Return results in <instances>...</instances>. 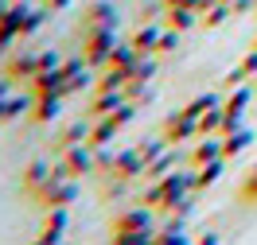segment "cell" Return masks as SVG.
Returning <instances> with one entry per match:
<instances>
[{
	"label": "cell",
	"instance_id": "6da1fadb",
	"mask_svg": "<svg viewBox=\"0 0 257 245\" xmlns=\"http://www.w3.org/2000/svg\"><path fill=\"white\" fill-rule=\"evenodd\" d=\"M191 195H195V167L191 171H168L164 179H148L141 202H145L148 210L176 214V206H183Z\"/></svg>",
	"mask_w": 257,
	"mask_h": 245
},
{
	"label": "cell",
	"instance_id": "7a4b0ae2",
	"mask_svg": "<svg viewBox=\"0 0 257 245\" xmlns=\"http://www.w3.org/2000/svg\"><path fill=\"white\" fill-rule=\"evenodd\" d=\"M97 175L101 179H121V183H133V179H145V160H141V148H97Z\"/></svg>",
	"mask_w": 257,
	"mask_h": 245
},
{
	"label": "cell",
	"instance_id": "3957f363",
	"mask_svg": "<svg viewBox=\"0 0 257 245\" xmlns=\"http://www.w3.org/2000/svg\"><path fill=\"white\" fill-rule=\"evenodd\" d=\"M82 195V187L74 175H51L39 191H32V198L43 206V210H55V206H74Z\"/></svg>",
	"mask_w": 257,
	"mask_h": 245
},
{
	"label": "cell",
	"instance_id": "277c9868",
	"mask_svg": "<svg viewBox=\"0 0 257 245\" xmlns=\"http://www.w3.org/2000/svg\"><path fill=\"white\" fill-rule=\"evenodd\" d=\"M117 24H121V16H117V8H113L109 0H86L74 35L82 39V35H90V32H117Z\"/></svg>",
	"mask_w": 257,
	"mask_h": 245
},
{
	"label": "cell",
	"instance_id": "5b68a950",
	"mask_svg": "<svg viewBox=\"0 0 257 245\" xmlns=\"http://www.w3.org/2000/svg\"><path fill=\"white\" fill-rule=\"evenodd\" d=\"M253 98H257V86H249V82H241V86H234V90H226V101H222V117H226L222 136H226V132H234V129H241L245 109L253 105Z\"/></svg>",
	"mask_w": 257,
	"mask_h": 245
},
{
	"label": "cell",
	"instance_id": "8992f818",
	"mask_svg": "<svg viewBox=\"0 0 257 245\" xmlns=\"http://www.w3.org/2000/svg\"><path fill=\"white\" fill-rule=\"evenodd\" d=\"M160 136L168 144H191V140H199V117H191L187 109L168 113L164 125H160Z\"/></svg>",
	"mask_w": 257,
	"mask_h": 245
},
{
	"label": "cell",
	"instance_id": "52a82bcc",
	"mask_svg": "<svg viewBox=\"0 0 257 245\" xmlns=\"http://www.w3.org/2000/svg\"><path fill=\"white\" fill-rule=\"evenodd\" d=\"M113 47H117V32H90V35H82V59L94 66V70H101V66L109 63Z\"/></svg>",
	"mask_w": 257,
	"mask_h": 245
},
{
	"label": "cell",
	"instance_id": "ba28073f",
	"mask_svg": "<svg viewBox=\"0 0 257 245\" xmlns=\"http://www.w3.org/2000/svg\"><path fill=\"white\" fill-rule=\"evenodd\" d=\"M39 51L43 47H20L8 55V63H4V74L12 82H32L39 74Z\"/></svg>",
	"mask_w": 257,
	"mask_h": 245
},
{
	"label": "cell",
	"instance_id": "9c48e42d",
	"mask_svg": "<svg viewBox=\"0 0 257 245\" xmlns=\"http://www.w3.org/2000/svg\"><path fill=\"white\" fill-rule=\"evenodd\" d=\"M137 229H156V226H152V210H148L145 202H141V206H133V210L113 214V222H109V237H121V233H137Z\"/></svg>",
	"mask_w": 257,
	"mask_h": 245
},
{
	"label": "cell",
	"instance_id": "30bf717a",
	"mask_svg": "<svg viewBox=\"0 0 257 245\" xmlns=\"http://www.w3.org/2000/svg\"><path fill=\"white\" fill-rule=\"evenodd\" d=\"M63 167L74 175V179H82V175H97V152L90 144H74V148H66L63 156Z\"/></svg>",
	"mask_w": 257,
	"mask_h": 245
},
{
	"label": "cell",
	"instance_id": "8fae6325",
	"mask_svg": "<svg viewBox=\"0 0 257 245\" xmlns=\"http://www.w3.org/2000/svg\"><path fill=\"white\" fill-rule=\"evenodd\" d=\"M90 129H94V121H90V117H82V121H70V125H63V129L55 132V140H51V152H55V156H63L66 148L86 144V140H90Z\"/></svg>",
	"mask_w": 257,
	"mask_h": 245
},
{
	"label": "cell",
	"instance_id": "7c38bea8",
	"mask_svg": "<svg viewBox=\"0 0 257 245\" xmlns=\"http://www.w3.org/2000/svg\"><path fill=\"white\" fill-rule=\"evenodd\" d=\"M66 82H70V74H66L63 66H55V70H39V74L28 82V90H32L35 98H43V94H59V98H66Z\"/></svg>",
	"mask_w": 257,
	"mask_h": 245
},
{
	"label": "cell",
	"instance_id": "4fadbf2b",
	"mask_svg": "<svg viewBox=\"0 0 257 245\" xmlns=\"http://www.w3.org/2000/svg\"><path fill=\"white\" fill-rule=\"evenodd\" d=\"M24 8H28V4H16V0H12V8L0 12V55H8V51L20 43V16H24Z\"/></svg>",
	"mask_w": 257,
	"mask_h": 245
},
{
	"label": "cell",
	"instance_id": "5bb4252c",
	"mask_svg": "<svg viewBox=\"0 0 257 245\" xmlns=\"http://www.w3.org/2000/svg\"><path fill=\"white\" fill-rule=\"evenodd\" d=\"M66 226H70V206H55V210H47V218H43V226H39V237H35V241H43V245L63 241Z\"/></svg>",
	"mask_w": 257,
	"mask_h": 245
},
{
	"label": "cell",
	"instance_id": "9a60e30c",
	"mask_svg": "<svg viewBox=\"0 0 257 245\" xmlns=\"http://www.w3.org/2000/svg\"><path fill=\"white\" fill-rule=\"evenodd\" d=\"M125 101H128L125 90H94V98H90V109H86V117H90V121H97V117H109V113H117Z\"/></svg>",
	"mask_w": 257,
	"mask_h": 245
},
{
	"label": "cell",
	"instance_id": "2e32d148",
	"mask_svg": "<svg viewBox=\"0 0 257 245\" xmlns=\"http://www.w3.org/2000/svg\"><path fill=\"white\" fill-rule=\"evenodd\" d=\"M47 179H51V160H43V156L28 160V167L20 171V195H32V191H39Z\"/></svg>",
	"mask_w": 257,
	"mask_h": 245
},
{
	"label": "cell",
	"instance_id": "e0dca14e",
	"mask_svg": "<svg viewBox=\"0 0 257 245\" xmlns=\"http://www.w3.org/2000/svg\"><path fill=\"white\" fill-rule=\"evenodd\" d=\"M59 113H63V98H59V94H43V98L32 101L28 121H32V125H51V121H59Z\"/></svg>",
	"mask_w": 257,
	"mask_h": 245
},
{
	"label": "cell",
	"instance_id": "ac0fdd59",
	"mask_svg": "<svg viewBox=\"0 0 257 245\" xmlns=\"http://www.w3.org/2000/svg\"><path fill=\"white\" fill-rule=\"evenodd\" d=\"M160 35H164V24H141L137 32H133V47H137V55H156V47H160Z\"/></svg>",
	"mask_w": 257,
	"mask_h": 245
},
{
	"label": "cell",
	"instance_id": "d6986e66",
	"mask_svg": "<svg viewBox=\"0 0 257 245\" xmlns=\"http://www.w3.org/2000/svg\"><path fill=\"white\" fill-rule=\"evenodd\" d=\"M47 16H51V8L43 4V0H39V4H28V8H24V16H20V43H24V39H32V35L47 24Z\"/></svg>",
	"mask_w": 257,
	"mask_h": 245
},
{
	"label": "cell",
	"instance_id": "ffe728a7",
	"mask_svg": "<svg viewBox=\"0 0 257 245\" xmlns=\"http://www.w3.org/2000/svg\"><path fill=\"white\" fill-rule=\"evenodd\" d=\"M117 132H121V125L113 121V113H109V117H97V121H94V129H90V140H86V144L94 148V152H97V148H109Z\"/></svg>",
	"mask_w": 257,
	"mask_h": 245
},
{
	"label": "cell",
	"instance_id": "44dd1931",
	"mask_svg": "<svg viewBox=\"0 0 257 245\" xmlns=\"http://www.w3.org/2000/svg\"><path fill=\"white\" fill-rule=\"evenodd\" d=\"M249 144H253V132L241 125V129H234V132H226V136H222V156H226V160H238L241 152H249Z\"/></svg>",
	"mask_w": 257,
	"mask_h": 245
},
{
	"label": "cell",
	"instance_id": "7402d4cb",
	"mask_svg": "<svg viewBox=\"0 0 257 245\" xmlns=\"http://www.w3.org/2000/svg\"><path fill=\"white\" fill-rule=\"evenodd\" d=\"M218 156H222V136H199V144L191 148V167H203Z\"/></svg>",
	"mask_w": 257,
	"mask_h": 245
},
{
	"label": "cell",
	"instance_id": "603a6c76",
	"mask_svg": "<svg viewBox=\"0 0 257 245\" xmlns=\"http://www.w3.org/2000/svg\"><path fill=\"white\" fill-rule=\"evenodd\" d=\"M222 175H226V156L203 163V167H195V191H207V187H214Z\"/></svg>",
	"mask_w": 257,
	"mask_h": 245
},
{
	"label": "cell",
	"instance_id": "cb8c5ba5",
	"mask_svg": "<svg viewBox=\"0 0 257 245\" xmlns=\"http://www.w3.org/2000/svg\"><path fill=\"white\" fill-rule=\"evenodd\" d=\"M191 237H187V229H183V214H176V222H168L164 229H156V237H152V245H187Z\"/></svg>",
	"mask_w": 257,
	"mask_h": 245
},
{
	"label": "cell",
	"instance_id": "d4e9b609",
	"mask_svg": "<svg viewBox=\"0 0 257 245\" xmlns=\"http://www.w3.org/2000/svg\"><path fill=\"white\" fill-rule=\"evenodd\" d=\"M230 16H234V8H230L226 0H214V4H207V8L199 12V24L214 32V28H222V24H226V20H230Z\"/></svg>",
	"mask_w": 257,
	"mask_h": 245
},
{
	"label": "cell",
	"instance_id": "484cf974",
	"mask_svg": "<svg viewBox=\"0 0 257 245\" xmlns=\"http://www.w3.org/2000/svg\"><path fill=\"white\" fill-rule=\"evenodd\" d=\"M128 86V70H121V66H101L94 78V90H125Z\"/></svg>",
	"mask_w": 257,
	"mask_h": 245
},
{
	"label": "cell",
	"instance_id": "4316f807",
	"mask_svg": "<svg viewBox=\"0 0 257 245\" xmlns=\"http://www.w3.org/2000/svg\"><path fill=\"white\" fill-rule=\"evenodd\" d=\"M199 24V12L195 8H164V28H176V32H187Z\"/></svg>",
	"mask_w": 257,
	"mask_h": 245
},
{
	"label": "cell",
	"instance_id": "83f0119b",
	"mask_svg": "<svg viewBox=\"0 0 257 245\" xmlns=\"http://www.w3.org/2000/svg\"><path fill=\"white\" fill-rule=\"evenodd\" d=\"M168 171H176V152H172V148H168V152H160V156L145 167V183H148V179H164Z\"/></svg>",
	"mask_w": 257,
	"mask_h": 245
},
{
	"label": "cell",
	"instance_id": "f1b7e54d",
	"mask_svg": "<svg viewBox=\"0 0 257 245\" xmlns=\"http://www.w3.org/2000/svg\"><path fill=\"white\" fill-rule=\"evenodd\" d=\"M222 125H226L222 105H214V109H207L199 117V136H222Z\"/></svg>",
	"mask_w": 257,
	"mask_h": 245
},
{
	"label": "cell",
	"instance_id": "f546056e",
	"mask_svg": "<svg viewBox=\"0 0 257 245\" xmlns=\"http://www.w3.org/2000/svg\"><path fill=\"white\" fill-rule=\"evenodd\" d=\"M137 59H141V55H137V47H133V43H117L105 66H121V70H128V74H133V63H137Z\"/></svg>",
	"mask_w": 257,
	"mask_h": 245
},
{
	"label": "cell",
	"instance_id": "4dcf8cb0",
	"mask_svg": "<svg viewBox=\"0 0 257 245\" xmlns=\"http://www.w3.org/2000/svg\"><path fill=\"white\" fill-rule=\"evenodd\" d=\"M214 105H222V101H218V94H214V90H207V94H195V98L187 101L183 109H187L191 117H203L207 109H214Z\"/></svg>",
	"mask_w": 257,
	"mask_h": 245
},
{
	"label": "cell",
	"instance_id": "1f68e13d",
	"mask_svg": "<svg viewBox=\"0 0 257 245\" xmlns=\"http://www.w3.org/2000/svg\"><path fill=\"white\" fill-rule=\"evenodd\" d=\"M156 70H160V66H156V59H152V55H141V59L133 63V74H128V78H137V82H152V78H156Z\"/></svg>",
	"mask_w": 257,
	"mask_h": 245
},
{
	"label": "cell",
	"instance_id": "d6a6232c",
	"mask_svg": "<svg viewBox=\"0 0 257 245\" xmlns=\"http://www.w3.org/2000/svg\"><path fill=\"white\" fill-rule=\"evenodd\" d=\"M238 198H241V202H249V206H253V202H257V163H253V167H249V171H245V175H241Z\"/></svg>",
	"mask_w": 257,
	"mask_h": 245
},
{
	"label": "cell",
	"instance_id": "836d02e7",
	"mask_svg": "<svg viewBox=\"0 0 257 245\" xmlns=\"http://www.w3.org/2000/svg\"><path fill=\"white\" fill-rule=\"evenodd\" d=\"M137 148H141V160H145V167H148V163L156 160L160 152H168V148H172V144H168L164 136H156V140H141V144H137Z\"/></svg>",
	"mask_w": 257,
	"mask_h": 245
},
{
	"label": "cell",
	"instance_id": "e575fe53",
	"mask_svg": "<svg viewBox=\"0 0 257 245\" xmlns=\"http://www.w3.org/2000/svg\"><path fill=\"white\" fill-rule=\"evenodd\" d=\"M179 35H183V32H176V28H164V35H160V47H156V55H172V51L179 47Z\"/></svg>",
	"mask_w": 257,
	"mask_h": 245
},
{
	"label": "cell",
	"instance_id": "d590c367",
	"mask_svg": "<svg viewBox=\"0 0 257 245\" xmlns=\"http://www.w3.org/2000/svg\"><path fill=\"white\" fill-rule=\"evenodd\" d=\"M86 86H94V70H82V74H74V78L66 82V98H70V94H82Z\"/></svg>",
	"mask_w": 257,
	"mask_h": 245
},
{
	"label": "cell",
	"instance_id": "8d00e7d4",
	"mask_svg": "<svg viewBox=\"0 0 257 245\" xmlns=\"http://www.w3.org/2000/svg\"><path fill=\"white\" fill-rule=\"evenodd\" d=\"M238 66H241V74H245V78L253 82V78H257V47H249V51H245Z\"/></svg>",
	"mask_w": 257,
	"mask_h": 245
},
{
	"label": "cell",
	"instance_id": "74e56055",
	"mask_svg": "<svg viewBox=\"0 0 257 245\" xmlns=\"http://www.w3.org/2000/svg\"><path fill=\"white\" fill-rule=\"evenodd\" d=\"M55 66H63V55L59 51H39V70H55Z\"/></svg>",
	"mask_w": 257,
	"mask_h": 245
},
{
	"label": "cell",
	"instance_id": "f35d334b",
	"mask_svg": "<svg viewBox=\"0 0 257 245\" xmlns=\"http://www.w3.org/2000/svg\"><path fill=\"white\" fill-rule=\"evenodd\" d=\"M160 12H164V0H160V4H148V8H141V24H152Z\"/></svg>",
	"mask_w": 257,
	"mask_h": 245
},
{
	"label": "cell",
	"instance_id": "ab89813d",
	"mask_svg": "<svg viewBox=\"0 0 257 245\" xmlns=\"http://www.w3.org/2000/svg\"><path fill=\"white\" fill-rule=\"evenodd\" d=\"M164 8H195V12H203V0H164Z\"/></svg>",
	"mask_w": 257,
	"mask_h": 245
},
{
	"label": "cell",
	"instance_id": "60d3db41",
	"mask_svg": "<svg viewBox=\"0 0 257 245\" xmlns=\"http://www.w3.org/2000/svg\"><path fill=\"white\" fill-rule=\"evenodd\" d=\"M230 8H234V16H245V12H253V8H257V0H234Z\"/></svg>",
	"mask_w": 257,
	"mask_h": 245
},
{
	"label": "cell",
	"instance_id": "b9f144b4",
	"mask_svg": "<svg viewBox=\"0 0 257 245\" xmlns=\"http://www.w3.org/2000/svg\"><path fill=\"white\" fill-rule=\"evenodd\" d=\"M43 4H47L51 12H66V8H74L78 0H43Z\"/></svg>",
	"mask_w": 257,
	"mask_h": 245
},
{
	"label": "cell",
	"instance_id": "7bdbcfd3",
	"mask_svg": "<svg viewBox=\"0 0 257 245\" xmlns=\"http://www.w3.org/2000/svg\"><path fill=\"white\" fill-rule=\"evenodd\" d=\"M218 241H222V233H214V229H207V233L199 237V245H218Z\"/></svg>",
	"mask_w": 257,
	"mask_h": 245
},
{
	"label": "cell",
	"instance_id": "ee69618b",
	"mask_svg": "<svg viewBox=\"0 0 257 245\" xmlns=\"http://www.w3.org/2000/svg\"><path fill=\"white\" fill-rule=\"evenodd\" d=\"M4 98H12V78H8V74L0 78V101H4Z\"/></svg>",
	"mask_w": 257,
	"mask_h": 245
},
{
	"label": "cell",
	"instance_id": "f6af8a7d",
	"mask_svg": "<svg viewBox=\"0 0 257 245\" xmlns=\"http://www.w3.org/2000/svg\"><path fill=\"white\" fill-rule=\"evenodd\" d=\"M16 4H35V0H16Z\"/></svg>",
	"mask_w": 257,
	"mask_h": 245
},
{
	"label": "cell",
	"instance_id": "bcb514c9",
	"mask_svg": "<svg viewBox=\"0 0 257 245\" xmlns=\"http://www.w3.org/2000/svg\"><path fill=\"white\" fill-rule=\"evenodd\" d=\"M253 47H257V35H253Z\"/></svg>",
	"mask_w": 257,
	"mask_h": 245
},
{
	"label": "cell",
	"instance_id": "7dc6e473",
	"mask_svg": "<svg viewBox=\"0 0 257 245\" xmlns=\"http://www.w3.org/2000/svg\"><path fill=\"white\" fill-rule=\"evenodd\" d=\"M253 16H257V8H253Z\"/></svg>",
	"mask_w": 257,
	"mask_h": 245
},
{
	"label": "cell",
	"instance_id": "c3c4849f",
	"mask_svg": "<svg viewBox=\"0 0 257 245\" xmlns=\"http://www.w3.org/2000/svg\"><path fill=\"white\" fill-rule=\"evenodd\" d=\"M253 86H257V78H253Z\"/></svg>",
	"mask_w": 257,
	"mask_h": 245
}]
</instances>
